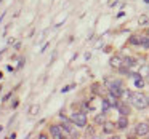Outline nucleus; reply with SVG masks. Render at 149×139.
Segmentation results:
<instances>
[{"label": "nucleus", "mask_w": 149, "mask_h": 139, "mask_svg": "<svg viewBox=\"0 0 149 139\" xmlns=\"http://www.w3.org/2000/svg\"><path fill=\"white\" fill-rule=\"evenodd\" d=\"M107 88H109V93L114 94L116 98H120L123 94V85L120 80H111L107 82Z\"/></svg>", "instance_id": "nucleus-2"}, {"label": "nucleus", "mask_w": 149, "mask_h": 139, "mask_svg": "<svg viewBox=\"0 0 149 139\" xmlns=\"http://www.w3.org/2000/svg\"><path fill=\"white\" fill-rule=\"evenodd\" d=\"M117 110H119V113H120V115H128V113H130V109H128V106H127V104H123V102H117Z\"/></svg>", "instance_id": "nucleus-9"}, {"label": "nucleus", "mask_w": 149, "mask_h": 139, "mask_svg": "<svg viewBox=\"0 0 149 139\" xmlns=\"http://www.w3.org/2000/svg\"><path fill=\"white\" fill-rule=\"evenodd\" d=\"M123 66H127V67H132V66H135V58H132V56H127V58H123Z\"/></svg>", "instance_id": "nucleus-12"}, {"label": "nucleus", "mask_w": 149, "mask_h": 139, "mask_svg": "<svg viewBox=\"0 0 149 139\" xmlns=\"http://www.w3.org/2000/svg\"><path fill=\"white\" fill-rule=\"evenodd\" d=\"M130 102H132L133 107H136V109H139V110L149 107L148 96L143 94V93H132V96H130Z\"/></svg>", "instance_id": "nucleus-1"}, {"label": "nucleus", "mask_w": 149, "mask_h": 139, "mask_svg": "<svg viewBox=\"0 0 149 139\" xmlns=\"http://www.w3.org/2000/svg\"><path fill=\"white\" fill-rule=\"evenodd\" d=\"M61 126H63V129H64V131H68V133H74V129H72V125L68 122V120H64Z\"/></svg>", "instance_id": "nucleus-13"}, {"label": "nucleus", "mask_w": 149, "mask_h": 139, "mask_svg": "<svg viewBox=\"0 0 149 139\" xmlns=\"http://www.w3.org/2000/svg\"><path fill=\"white\" fill-rule=\"evenodd\" d=\"M37 112H39V106H31V109H29V113H31V115H36Z\"/></svg>", "instance_id": "nucleus-16"}, {"label": "nucleus", "mask_w": 149, "mask_h": 139, "mask_svg": "<svg viewBox=\"0 0 149 139\" xmlns=\"http://www.w3.org/2000/svg\"><path fill=\"white\" fill-rule=\"evenodd\" d=\"M93 134H95V129L93 128H88L87 129V136H93Z\"/></svg>", "instance_id": "nucleus-18"}, {"label": "nucleus", "mask_w": 149, "mask_h": 139, "mask_svg": "<svg viewBox=\"0 0 149 139\" xmlns=\"http://www.w3.org/2000/svg\"><path fill=\"white\" fill-rule=\"evenodd\" d=\"M141 46H144L146 50H149V37L146 35V37H141V43H139Z\"/></svg>", "instance_id": "nucleus-15"}, {"label": "nucleus", "mask_w": 149, "mask_h": 139, "mask_svg": "<svg viewBox=\"0 0 149 139\" xmlns=\"http://www.w3.org/2000/svg\"><path fill=\"white\" fill-rule=\"evenodd\" d=\"M135 134L136 136H148L149 134V123L141 122L135 126Z\"/></svg>", "instance_id": "nucleus-4"}, {"label": "nucleus", "mask_w": 149, "mask_h": 139, "mask_svg": "<svg viewBox=\"0 0 149 139\" xmlns=\"http://www.w3.org/2000/svg\"><path fill=\"white\" fill-rule=\"evenodd\" d=\"M139 24H141V26L148 24V16H139Z\"/></svg>", "instance_id": "nucleus-17"}, {"label": "nucleus", "mask_w": 149, "mask_h": 139, "mask_svg": "<svg viewBox=\"0 0 149 139\" xmlns=\"http://www.w3.org/2000/svg\"><path fill=\"white\" fill-rule=\"evenodd\" d=\"M148 102H149V94H148Z\"/></svg>", "instance_id": "nucleus-20"}, {"label": "nucleus", "mask_w": 149, "mask_h": 139, "mask_svg": "<svg viewBox=\"0 0 149 139\" xmlns=\"http://www.w3.org/2000/svg\"><path fill=\"white\" fill-rule=\"evenodd\" d=\"M95 123H98V125H104L106 123V113H98L96 117H95Z\"/></svg>", "instance_id": "nucleus-11"}, {"label": "nucleus", "mask_w": 149, "mask_h": 139, "mask_svg": "<svg viewBox=\"0 0 149 139\" xmlns=\"http://www.w3.org/2000/svg\"><path fill=\"white\" fill-rule=\"evenodd\" d=\"M0 78H2V72H0Z\"/></svg>", "instance_id": "nucleus-21"}, {"label": "nucleus", "mask_w": 149, "mask_h": 139, "mask_svg": "<svg viewBox=\"0 0 149 139\" xmlns=\"http://www.w3.org/2000/svg\"><path fill=\"white\" fill-rule=\"evenodd\" d=\"M116 125H117V128H119V129H125L127 126H128V118H127V115H120Z\"/></svg>", "instance_id": "nucleus-7"}, {"label": "nucleus", "mask_w": 149, "mask_h": 139, "mask_svg": "<svg viewBox=\"0 0 149 139\" xmlns=\"http://www.w3.org/2000/svg\"><path fill=\"white\" fill-rule=\"evenodd\" d=\"M139 75H141L143 78L144 77H149V66L148 64H143L141 67H139V72H138Z\"/></svg>", "instance_id": "nucleus-10"}, {"label": "nucleus", "mask_w": 149, "mask_h": 139, "mask_svg": "<svg viewBox=\"0 0 149 139\" xmlns=\"http://www.w3.org/2000/svg\"><path fill=\"white\" fill-rule=\"evenodd\" d=\"M109 64H111V67H114V69H120L123 66V58H120V56H112Z\"/></svg>", "instance_id": "nucleus-6"}, {"label": "nucleus", "mask_w": 149, "mask_h": 139, "mask_svg": "<svg viewBox=\"0 0 149 139\" xmlns=\"http://www.w3.org/2000/svg\"><path fill=\"white\" fill-rule=\"evenodd\" d=\"M63 126H59V125H52L50 126V134L53 136V138H56V139H59V138H63Z\"/></svg>", "instance_id": "nucleus-5"}, {"label": "nucleus", "mask_w": 149, "mask_h": 139, "mask_svg": "<svg viewBox=\"0 0 149 139\" xmlns=\"http://www.w3.org/2000/svg\"><path fill=\"white\" fill-rule=\"evenodd\" d=\"M71 122L74 123L75 126L84 128V126H87V115H85L84 112H74L71 115Z\"/></svg>", "instance_id": "nucleus-3"}, {"label": "nucleus", "mask_w": 149, "mask_h": 139, "mask_svg": "<svg viewBox=\"0 0 149 139\" xmlns=\"http://www.w3.org/2000/svg\"><path fill=\"white\" fill-rule=\"evenodd\" d=\"M146 35H148V37H149V29H148V32H146Z\"/></svg>", "instance_id": "nucleus-19"}, {"label": "nucleus", "mask_w": 149, "mask_h": 139, "mask_svg": "<svg viewBox=\"0 0 149 139\" xmlns=\"http://www.w3.org/2000/svg\"><path fill=\"white\" fill-rule=\"evenodd\" d=\"M130 43L132 45H139L141 43V35H132L130 37Z\"/></svg>", "instance_id": "nucleus-14"}, {"label": "nucleus", "mask_w": 149, "mask_h": 139, "mask_svg": "<svg viewBox=\"0 0 149 139\" xmlns=\"http://www.w3.org/2000/svg\"><path fill=\"white\" fill-rule=\"evenodd\" d=\"M116 128H117V125H114V123H111V122H106L103 125V131L106 133V134H112V133L116 131Z\"/></svg>", "instance_id": "nucleus-8"}]
</instances>
